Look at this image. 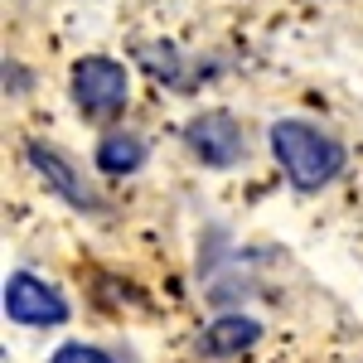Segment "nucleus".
I'll return each mask as SVG.
<instances>
[{"mask_svg":"<svg viewBox=\"0 0 363 363\" xmlns=\"http://www.w3.org/2000/svg\"><path fill=\"white\" fill-rule=\"evenodd\" d=\"M272 155L277 165L286 169V179L301 189V194H315L344 169V145L335 136H325L320 126L310 121H277L272 126Z\"/></svg>","mask_w":363,"mask_h":363,"instance_id":"obj_1","label":"nucleus"},{"mask_svg":"<svg viewBox=\"0 0 363 363\" xmlns=\"http://www.w3.org/2000/svg\"><path fill=\"white\" fill-rule=\"evenodd\" d=\"M73 102L83 107L87 116H116L126 107V97H131V73L116 63V58H102V54H87L73 63Z\"/></svg>","mask_w":363,"mask_h":363,"instance_id":"obj_2","label":"nucleus"},{"mask_svg":"<svg viewBox=\"0 0 363 363\" xmlns=\"http://www.w3.org/2000/svg\"><path fill=\"white\" fill-rule=\"evenodd\" d=\"M184 145H189L208 169H233L247 155V136H242V126L228 112H199L194 121L184 126Z\"/></svg>","mask_w":363,"mask_h":363,"instance_id":"obj_3","label":"nucleus"},{"mask_svg":"<svg viewBox=\"0 0 363 363\" xmlns=\"http://www.w3.org/2000/svg\"><path fill=\"white\" fill-rule=\"evenodd\" d=\"M5 315L15 325H29V330H49V325L68 320V301L58 296L49 281L29 277V272H15V277L5 281Z\"/></svg>","mask_w":363,"mask_h":363,"instance_id":"obj_4","label":"nucleus"},{"mask_svg":"<svg viewBox=\"0 0 363 363\" xmlns=\"http://www.w3.org/2000/svg\"><path fill=\"white\" fill-rule=\"evenodd\" d=\"M25 155H29V165L44 174V184H49V189H54L58 199H68L73 208H97V194L87 189V179H83V174L68 165V155H58L54 145H44V140H29V145H25Z\"/></svg>","mask_w":363,"mask_h":363,"instance_id":"obj_5","label":"nucleus"},{"mask_svg":"<svg viewBox=\"0 0 363 363\" xmlns=\"http://www.w3.org/2000/svg\"><path fill=\"white\" fill-rule=\"evenodd\" d=\"M262 339V325L247 320V315H218L203 335H199V354L203 359H233V354H242Z\"/></svg>","mask_w":363,"mask_h":363,"instance_id":"obj_6","label":"nucleus"},{"mask_svg":"<svg viewBox=\"0 0 363 363\" xmlns=\"http://www.w3.org/2000/svg\"><path fill=\"white\" fill-rule=\"evenodd\" d=\"M145 155H150V145L136 131H112V136L97 140V169L102 174H136L145 165Z\"/></svg>","mask_w":363,"mask_h":363,"instance_id":"obj_7","label":"nucleus"},{"mask_svg":"<svg viewBox=\"0 0 363 363\" xmlns=\"http://www.w3.org/2000/svg\"><path fill=\"white\" fill-rule=\"evenodd\" d=\"M49 363H112L102 349H92V344H63Z\"/></svg>","mask_w":363,"mask_h":363,"instance_id":"obj_8","label":"nucleus"}]
</instances>
